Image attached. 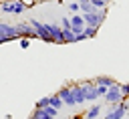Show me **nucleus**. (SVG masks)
Returning <instances> with one entry per match:
<instances>
[{
    "label": "nucleus",
    "instance_id": "8",
    "mask_svg": "<svg viewBox=\"0 0 129 119\" xmlns=\"http://www.w3.org/2000/svg\"><path fill=\"white\" fill-rule=\"evenodd\" d=\"M69 87H71V93H73L75 105H77V107H79V105H85V103H87V99H85V91H83V87H81L79 83H71Z\"/></svg>",
    "mask_w": 129,
    "mask_h": 119
},
{
    "label": "nucleus",
    "instance_id": "30",
    "mask_svg": "<svg viewBox=\"0 0 129 119\" xmlns=\"http://www.w3.org/2000/svg\"><path fill=\"white\" fill-rule=\"evenodd\" d=\"M103 2H105V4H109V2H111V0H103Z\"/></svg>",
    "mask_w": 129,
    "mask_h": 119
},
{
    "label": "nucleus",
    "instance_id": "9",
    "mask_svg": "<svg viewBox=\"0 0 129 119\" xmlns=\"http://www.w3.org/2000/svg\"><path fill=\"white\" fill-rule=\"evenodd\" d=\"M56 95L60 97L62 105H67V107H77V105H75V99H73V93H71V87H69V85L60 87V89L56 91Z\"/></svg>",
    "mask_w": 129,
    "mask_h": 119
},
{
    "label": "nucleus",
    "instance_id": "1",
    "mask_svg": "<svg viewBox=\"0 0 129 119\" xmlns=\"http://www.w3.org/2000/svg\"><path fill=\"white\" fill-rule=\"evenodd\" d=\"M107 8L103 10H95V12H87V14H81L83 20H85V26H95V28H101V24L105 22L107 18Z\"/></svg>",
    "mask_w": 129,
    "mask_h": 119
},
{
    "label": "nucleus",
    "instance_id": "5",
    "mask_svg": "<svg viewBox=\"0 0 129 119\" xmlns=\"http://www.w3.org/2000/svg\"><path fill=\"white\" fill-rule=\"evenodd\" d=\"M103 99H105V103H109V105H117V103H121L125 97H123V93H121V89H119V83L107 87V93L103 95Z\"/></svg>",
    "mask_w": 129,
    "mask_h": 119
},
{
    "label": "nucleus",
    "instance_id": "32",
    "mask_svg": "<svg viewBox=\"0 0 129 119\" xmlns=\"http://www.w3.org/2000/svg\"><path fill=\"white\" fill-rule=\"evenodd\" d=\"M28 119H32V117H28Z\"/></svg>",
    "mask_w": 129,
    "mask_h": 119
},
{
    "label": "nucleus",
    "instance_id": "26",
    "mask_svg": "<svg viewBox=\"0 0 129 119\" xmlns=\"http://www.w3.org/2000/svg\"><path fill=\"white\" fill-rule=\"evenodd\" d=\"M18 44H20V48H28L30 46V40L28 38H18Z\"/></svg>",
    "mask_w": 129,
    "mask_h": 119
},
{
    "label": "nucleus",
    "instance_id": "19",
    "mask_svg": "<svg viewBox=\"0 0 129 119\" xmlns=\"http://www.w3.org/2000/svg\"><path fill=\"white\" fill-rule=\"evenodd\" d=\"M30 117H32V119H54V117H50V115H48L44 109H34Z\"/></svg>",
    "mask_w": 129,
    "mask_h": 119
},
{
    "label": "nucleus",
    "instance_id": "25",
    "mask_svg": "<svg viewBox=\"0 0 129 119\" xmlns=\"http://www.w3.org/2000/svg\"><path fill=\"white\" fill-rule=\"evenodd\" d=\"M69 10H71L73 14H79V2H71V4H69Z\"/></svg>",
    "mask_w": 129,
    "mask_h": 119
},
{
    "label": "nucleus",
    "instance_id": "28",
    "mask_svg": "<svg viewBox=\"0 0 129 119\" xmlns=\"http://www.w3.org/2000/svg\"><path fill=\"white\" fill-rule=\"evenodd\" d=\"M81 40H87V38H85V34H83V32H79V34H77V42H81Z\"/></svg>",
    "mask_w": 129,
    "mask_h": 119
},
{
    "label": "nucleus",
    "instance_id": "14",
    "mask_svg": "<svg viewBox=\"0 0 129 119\" xmlns=\"http://www.w3.org/2000/svg\"><path fill=\"white\" fill-rule=\"evenodd\" d=\"M26 8H28V6H26L24 0H14V2H12V14H16V16H18V14H24Z\"/></svg>",
    "mask_w": 129,
    "mask_h": 119
},
{
    "label": "nucleus",
    "instance_id": "24",
    "mask_svg": "<svg viewBox=\"0 0 129 119\" xmlns=\"http://www.w3.org/2000/svg\"><path fill=\"white\" fill-rule=\"evenodd\" d=\"M93 6H95V10H103V8H107V4L103 2V0H89Z\"/></svg>",
    "mask_w": 129,
    "mask_h": 119
},
{
    "label": "nucleus",
    "instance_id": "22",
    "mask_svg": "<svg viewBox=\"0 0 129 119\" xmlns=\"http://www.w3.org/2000/svg\"><path fill=\"white\" fill-rule=\"evenodd\" d=\"M58 26H60L62 30H71V18H69V16H62L60 22H58Z\"/></svg>",
    "mask_w": 129,
    "mask_h": 119
},
{
    "label": "nucleus",
    "instance_id": "17",
    "mask_svg": "<svg viewBox=\"0 0 129 119\" xmlns=\"http://www.w3.org/2000/svg\"><path fill=\"white\" fill-rule=\"evenodd\" d=\"M50 107H52V109H56V111L64 107V105H62V101H60V97H58L56 93H52V95H50Z\"/></svg>",
    "mask_w": 129,
    "mask_h": 119
},
{
    "label": "nucleus",
    "instance_id": "13",
    "mask_svg": "<svg viewBox=\"0 0 129 119\" xmlns=\"http://www.w3.org/2000/svg\"><path fill=\"white\" fill-rule=\"evenodd\" d=\"M93 83H95V85H101V87H111V85H115L117 81H115V77L99 75V77H95V79H93Z\"/></svg>",
    "mask_w": 129,
    "mask_h": 119
},
{
    "label": "nucleus",
    "instance_id": "29",
    "mask_svg": "<svg viewBox=\"0 0 129 119\" xmlns=\"http://www.w3.org/2000/svg\"><path fill=\"white\" fill-rule=\"evenodd\" d=\"M75 119H85V117H81V115H77V117H75Z\"/></svg>",
    "mask_w": 129,
    "mask_h": 119
},
{
    "label": "nucleus",
    "instance_id": "16",
    "mask_svg": "<svg viewBox=\"0 0 129 119\" xmlns=\"http://www.w3.org/2000/svg\"><path fill=\"white\" fill-rule=\"evenodd\" d=\"M62 42L64 44H75L77 42V34L73 30H62Z\"/></svg>",
    "mask_w": 129,
    "mask_h": 119
},
{
    "label": "nucleus",
    "instance_id": "15",
    "mask_svg": "<svg viewBox=\"0 0 129 119\" xmlns=\"http://www.w3.org/2000/svg\"><path fill=\"white\" fill-rule=\"evenodd\" d=\"M87 12H95V6L89 0H79V14H87Z\"/></svg>",
    "mask_w": 129,
    "mask_h": 119
},
{
    "label": "nucleus",
    "instance_id": "3",
    "mask_svg": "<svg viewBox=\"0 0 129 119\" xmlns=\"http://www.w3.org/2000/svg\"><path fill=\"white\" fill-rule=\"evenodd\" d=\"M79 85L83 87V91H85V99H87V101H91V103H97V101L101 99L99 87L93 83V79H91V81H81Z\"/></svg>",
    "mask_w": 129,
    "mask_h": 119
},
{
    "label": "nucleus",
    "instance_id": "31",
    "mask_svg": "<svg viewBox=\"0 0 129 119\" xmlns=\"http://www.w3.org/2000/svg\"><path fill=\"white\" fill-rule=\"evenodd\" d=\"M97 119H101V117H97Z\"/></svg>",
    "mask_w": 129,
    "mask_h": 119
},
{
    "label": "nucleus",
    "instance_id": "21",
    "mask_svg": "<svg viewBox=\"0 0 129 119\" xmlns=\"http://www.w3.org/2000/svg\"><path fill=\"white\" fill-rule=\"evenodd\" d=\"M48 105H50V95H46V97H40V99L36 101L34 109H44V107H48Z\"/></svg>",
    "mask_w": 129,
    "mask_h": 119
},
{
    "label": "nucleus",
    "instance_id": "7",
    "mask_svg": "<svg viewBox=\"0 0 129 119\" xmlns=\"http://www.w3.org/2000/svg\"><path fill=\"white\" fill-rule=\"evenodd\" d=\"M46 26H48V34L52 38V44H64L62 42V28L56 22H46Z\"/></svg>",
    "mask_w": 129,
    "mask_h": 119
},
{
    "label": "nucleus",
    "instance_id": "6",
    "mask_svg": "<svg viewBox=\"0 0 129 119\" xmlns=\"http://www.w3.org/2000/svg\"><path fill=\"white\" fill-rule=\"evenodd\" d=\"M14 30H16V36L18 38L36 40V34H34V28L30 26V22H18V24H14Z\"/></svg>",
    "mask_w": 129,
    "mask_h": 119
},
{
    "label": "nucleus",
    "instance_id": "12",
    "mask_svg": "<svg viewBox=\"0 0 129 119\" xmlns=\"http://www.w3.org/2000/svg\"><path fill=\"white\" fill-rule=\"evenodd\" d=\"M101 113H103L101 103H93V105L85 111V119H97V117H101Z\"/></svg>",
    "mask_w": 129,
    "mask_h": 119
},
{
    "label": "nucleus",
    "instance_id": "4",
    "mask_svg": "<svg viewBox=\"0 0 129 119\" xmlns=\"http://www.w3.org/2000/svg\"><path fill=\"white\" fill-rule=\"evenodd\" d=\"M12 40H18V36H16V30H14V24L0 20V44L12 42Z\"/></svg>",
    "mask_w": 129,
    "mask_h": 119
},
{
    "label": "nucleus",
    "instance_id": "2",
    "mask_svg": "<svg viewBox=\"0 0 129 119\" xmlns=\"http://www.w3.org/2000/svg\"><path fill=\"white\" fill-rule=\"evenodd\" d=\"M28 22H30V26L34 28V34H36L38 40H42V42H46V44H52V38H50V34H48L46 22H40V20H36V18H30Z\"/></svg>",
    "mask_w": 129,
    "mask_h": 119
},
{
    "label": "nucleus",
    "instance_id": "10",
    "mask_svg": "<svg viewBox=\"0 0 129 119\" xmlns=\"http://www.w3.org/2000/svg\"><path fill=\"white\" fill-rule=\"evenodd\" d=\"M125 115H127V111H125V109H121V107H119V103H117V105H109V109L105 111L103 119H123Z\"/></svg>",
    "mask_w": 129,
    "mask_h": 119
},
{
    "label": "nucleus",
    "instance_id": "18",
    "mask_svg": "<svg viewBox=\"0 0 129 119\" xmlns=\"http://www.w3.org/2000/svg\"><path fill=\"white\" fill-rule=\"evenodd\" d=\"M12 2L14 0H2L0 2V12L2 14H12Z\"/></svg>",
    "mask_w": 129,
    "mask_h": 119
},
{
    "label": "nucleus",
    "instance_id": "20",
    "mask_svg": "<svg viewBox=\"0 0 129 119\" xmlns=\"http://www.w3.org/2000/svg\"><path fill=\"white\" fill-rule=\"evenodd\" d=\"M97 32H99V28H95V26H85V28H83L85 38H95V36H97Z\"/></svg>",
    "mask_w": 129,
    "mask_h": 119
},
{
    "label": "nucleus",
    "instance_id": "11",
    "mask_svg": "<svg viewBox=\"0 0 129 119\" xmlns=\"http://www.w3.org/2000/svg\"><path fill=\"white\" fill-rule=\"evenodd\" d=\"M69 18H71V30H73L75 34L83 32V28H85V20H83V16H81V14H73V16H69Z\"/></svg>",
    "mask_w": 129,
    "mask_h": 119
},
{
    "label": "nucleus",
    "instance_id": "27",
    "mask_svg": "<svg viewBox=\"0 0 129 119\" xmlns=\"http://www.w3.org/2000/svg\"><path fill=\"white\" fill-rule=\"evenodd\" d=\"M44 111H46V113H48L50 117H56V115H58V111H56V109H52L50 105H48V107H44Z\"/></svg>",
    "mask_w": 129,
    "mask_h": 119
},
{
    "label": "nucleus",
    "instance_id": "23",
    "mask_svg": "<svg viewBox=\"0 0 129 119\" xmlns=\"http://www.w3.org/2000/svg\"><path fill=\"white\" fill-rule=\"evenodd\" d=\"M119 89H121L123 97H125V99H129V83H119Z\"/></svg>",
    "mask_w": 129,
    "mask_h": 119
}]
</instances>
